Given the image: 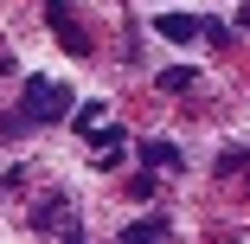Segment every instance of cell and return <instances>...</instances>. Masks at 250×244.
<instances>
[{
  "instance_id": "52a82bcc",
  "label": "cell",
  "mask_w": 250,
  "mask_h": 244,
  "mask_svg": "<svg viewBox=\"0 0 250 244\" xmlns=\"http://www.w3.org/2000/svg\"><path fill=\"white\" fill-rule=\"evenodd\" d=\"M167 231H173L167 219H135V225H122V238H135V244H141V238H167Z\"/></svg>"
},
{
  "instance_id": "6da1fadb",
  "label": "cell",
  "mask_w": 250,
  "mask_h": 244,
  "mask_svg": "<svg viewBox=\"0 0 250 244\" xmlns=\"http://www.w3.org/2000/svg\"><path fill=\"white\" fill-rule=\"evenodd\" d=\"M77 103H71V90L58 84V77H26L20 84V103H13V116H7V141L13 135H26V129H45V122H64Z\"/></svg>"
},
{
  "instance_id": "277c9868",
  "label": "cell",
  "mask_w": 250,
  "mask_h": 244,
  "mask_svg": "<svg viewBox=\"0 0 250 244\" xmlns=\"http://www.w3.org/2000/svg\"><path fill=\"white\" fill-rule=\"evenodd\" d=\"M154 32L186 45V39H206V20H199V13H180V7H173V13H161V20H154Z\"/></svg>"
},
{
  "instance_id": "9c48e42d",
  "label": "cell",
  "mask_w": 250,
  "mask_h": 244,
  "mask_svg": "<svg viewBox=\"0 0 250 244\" xmlns=\"http://www.w3.org/2000/svg\"><path fill=\"white\" fill-rule=\"evenodd\" d=\"M96 122H103V103H83V110H77V122H71V129H77V135H90V129H96Z\"/></svg>"
},
{
  "instance_id": "5b68a950",
  "label": "cell",
  "mask_w": 250,
  "mask_h": 244,
  "mask_svg": "<svg viewBox=\"0 0 250 244\" xmlns=\"http://www.w3.org/2000/svg\"><path fill=\"white\" fill-rule=\"evenodd\" d=\"M90 141H96V167H116V161H122V148H128L116 122H96V129H90Z\"/></svg>"
},
{
  "instance_id": "3957f363",
  "label": "cell",
  "mask_w": 250,
  "mask_h": 244,
  "mask_svg": "<svg viewBox=\"0 0 250 244\" xmlns=\"http://www.w3.org/2000/svg\"><path fill=\"white\" fill-rule=\"evenodd\" d=\"M45 26H52V39L64 45L71 58H83V52H90V32L77 26V13H71V7H58V0H52V7H45Z\"/></svg>"
},
{
  "instance_id": "30bf717a",
  "label": "cell",
  "mask_w": 250,
  "mask_h": 244,
  "mask_svg": "<svg viewBox=\"0 0 250 244\" xmlns=\"http://www.w3.org/2000/svg\"><path fill=\"white\" fill-rule=\"evenodd\" d=\"M237 26H250V7H237Z\"/></svg>"
},
{
  "instance_id": "7a4b0ae2",
  "label": "cell",
  "mask_w": 250,
  "mask_h": 244,
  "mask_svg": "<svg viewBox=\"0 0 250 244\" xmlns=\"http://www.w3.org/2000/svg\"><path fill=\"white\" fill-rule=\"evenodd\" d=\"M32 231H45V238H83V225H77L64 193H45V200L32 206Z\"/></svg>"
},
{
  "instance_id": "8992f818",
  "label": "cell",
  "mask_w": 250,
  "mask_h": 244,
  "mask_svg": "<svg viewBox=\"0 0 250 244\" xmlns=\"http://www.w3.org/2000/svg\"><path fill=\"white\" fill-rule=\"evenodd\" d=\"M141 161L154 167V174H173V167H180V148H173L167 135H154V141H141Z\"/></svg>"
},
{
  "instance_id": "ba28073f",
  "label": "cell",
  "mask_w": 250,
  "mask_h": 244,
  "mask_svg": "<svg viewBox=\"0 0 250 244\" xmlns=\"http://www.w3.org/2000/svg\"><path fill=\"white\" fill-rule=\"evenodd\" d=\"M154 84H161V90H186V84H192V71H186V65H167Z\"/></svg>"
}]
</instances>
